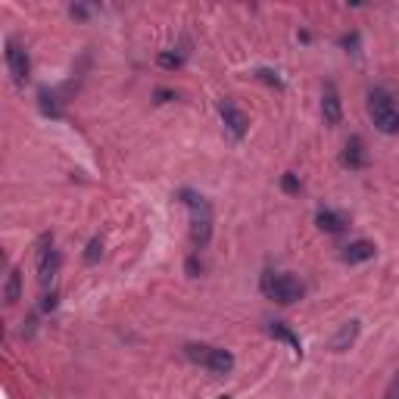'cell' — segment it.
<instances>
[{
    "instance_id": "obj_1",
    "label": "cell",
    "mask_w": 399,
    "mask_h": 399,
    "mask_svg": "<svg viewBox=\"0 0 399 399\" xmlns=\"http://www.w3.org/2000/svg\"><path fill=\"white\" fill-rule=\"evenodd\" d=\"M184 206H188L190 212V243H194V250H206L212 241V222H216V216H212V203L206 200L203 194H197V190H188L184 188L181 194H178Z\"/></svg>"
},
{
    "instance_id": "obj_2",
    "label": "cell",
    "mask_w": 399,
    "mask_h": 399,
    "mask_svg": "<svg viewBox=\"0 0 399 399\" xmlns=\"http://www.w3.org/2000/svg\"><path fill=\"white\" fill-rule=\"evenodd\" d=\"M368 116L381 135H399V110L393 103V94L387 88L368 91Z\"/></svg>"
},
{
    "instance_id": "obj_3",
    "label": "cell",
    "mask_w": 399,
    "mask_h": 399,
    "mask_svg": "<svg viewBox=\"0 0 399 399\" xmlns=\"http://www.w3.org/2000/svg\"><path fill=\"white\" fill-rule=\"evenodd\" d=\"M259 287L278 306H294L296 299H303V284H299L294 275H287V271H265Z\"/></svg>"
},
{
    "instance_id": "obj_4",
    "label": "cell",
    "mask_w": 399,
    "mask_h": 399,
    "mask_svg": "<svg viewBox=\"0 0 399 399\" xmlns=\"http://www.w3.org/2000/svg\"><path fill=\"white\" fill-rule=\"evenodd\" d=\"M184 356L190 359V362L203 365V368H209L212 375L225 377L234 371V352L225 349V347H206V343H188L184 347Z\"/></svg>"
},
{
    "instance_id": "obj_5",
    "label": "cell",
    "mask_w": 399,
    "mask_h": 399,
    "mask_svg": "<svg viewBox=\"0 0 399 399\" xmlns=\"http://www.w3.org/2000/svg\"><path fill=\"white\" fill-rule=\"evenodd\" d=\"M6 69H10L16 84H25L31 75V57L16 38H6Z\"/></svg>"
},
{
    "instance_id": "obj_6",
    "label": "cell",
    "mask_w": 399,
    "mask_h": 399,
    "mask_svg": "<svg viewBox=\"0 0 399 399\" xmlns=\"http://www.w3.org/2000/svg\"><path fill=\"white\" fill-rule=\"evenodd\" d=\"M59 265H63V256L53 247V237L44 234L41 241H38V278H41V284H50L53 278H57Z\"/></svg>"
},
{
    "instance_id": "obj_7",
    "label": "cell",
    "mask_w": 399,
    "mask_h": 399,
    "mask_svg": "<svg viewBox=\"0 0 399 399\" xmlns=\"http://www.w3.org/2000/svg\"><path fill=\"white\" fill-rule=\"evenodd\" d=\"M218 116H222L225 128L231 131V137H237V141H241V137L247 135L250 119H247V112L234 103V100H222V103H218Z\"/></svg>"
},
{
    "instance_id": "obj_8",
    "label": "cell",
    "mask_w": 399,
    "mask_h": 399,
    "mask_svg": "<svg viewBox=\"0 0 399 399\" xmlns=\"http://www.w3.org/2000/svg\"><path fill=\"white\" fill-rule=\"evenodd\" d=\"M340 163L347 165L349 172H362L365 165H368V150H365V141L359 135H352L347 141V147L340 153Z\"/></svg>"
},
{
    "instance_id": "obj_9",
    "label": "cell",
    "mask_w": 399,
    "mask_h": 399,
    "mask_svg": "<svg viewBox=\"0 0 399 399\" xmlns=\"http://www.w3.org/2000/svg\"><path fill=\"white\" fill-rule=\"evenodd\" d=\"M377 256V247L371 241H352L340 250V262L347 265H362V262H371Z\"/></svg>"
},
{
    "instance_id": "obj_10",
    "label": "cell",
    "mask_w": 399,
    "mask_h": 399,
    "mask_svg": "<svg viewBox=\"0 0 399 399\" xmlns=\"http://www.w3.org/2000/svg\"><path fill=\"white\" fill-rule=\"evenodd\" d=\"M322 116L328 125H340L343 119V103H340V94H337L334 82L324 84V94H322Z\"/></svg>"
},
{
    "instance_id": "obj_11",
    "label": "cell",
    "mask_w": 399,
    "mask_h": 399,
    "mask_svg": "<svg viewBox=\"0 0 399 399\" xmlns=\"http://www.w3.org/2000/svg\"><path fill=\"white\" fill-rule=\"evenodd\" d=\"M315 225L324 231V234H340V231H347V225H349V216L347 212H337V209H318L315 212Z\"/></svg>"
},
{
    "instance_id": "obj_12",
    "label": "cell",
    "mask_w": 399,
    "mask_h": 399,
    "mask_svg": "<svg viewBox=\"0 0 399 399\" xmlns=\"http://www.w3.org/2000/svg\"><path fill=\"white\" fill-rule=\"evenodd\" d=\"M265 331H269V337H275V340L287 343V347L294 349L296 356H303V343H299V337L287 328V324H281V322H269V324H265Z\"/></svg>"
},
{
    "instance_id": "obj_13",
    "label": "cell",
    "mask_w": 399,
    "mask_h": 399,
    "mask_svg": "<svg viewBox=\"0 0 399 399\" xmlns=\"http://www.w3.org/2000/svg\"><path fill=\"white\" fill-rule=\"evenodd\" d=\"M356 337H359V322L340 324V331L331 337V349H334V352H347L352 343H356Z\"/></svg>"
},
{
    "instance_id": "obj_14",
    "label": "cell",
    "mask_w": 399,
    "mask_h": 399,
    "mask_svg": "<svg viewBox=\"0 0 399 399\" xmlns=\"http://www.w3.org/2000/svg\"><path fill=\"white\" fill-rule=\"evenodd\" d=\"M3 299L6 303H19L22 299V271L19 269H13L10 275H6V284H3Z\"/></svg>"
},
{
    "instance_id": "obj_15",
    "label": "cell",
    "mask_w": 399,
    "mask_h": 399,
    "mask_svg": "<svg viewBox=\"0 0 399 399\" xmlns=\"http://www.w3.org/2000/svg\"><path fill=\"white\" fill-rule=\"evenodd\" d=\"M184 57H188V50H178V53L163 50V53L156 57V63L163 66V69H181V66H184Z\"/></svg>"
},
{
    "instance_id": "obj_16",
    "label": "cell",
    "mask_w": 399,
    "mask_h": 399,
    "mask_svg": "<svg viewBox=\"0 0 399 399\" xmlns=\"http://www.w3.org/2000/svg\"><path fill=\"white\" fill-rule=\"evenodd\" d=\"M100 256H103V241H100V237H91L88 247H84V262L94 265Z\"/></svg>"
},
{
    "instance_id": "obj_17",
    "label": "cell",
    "mask_w": 399,
    "mask_h": 399,
    "mask_svg": "<svg viewBox=\"0 0 399 399\" xmlns=\"http://www.w3.org/2000/svg\"><path fill=\"white\" fill-rule=\"evenodd\" d=\"M256 78H259V82H265V84H271V88H278V91L284 88L281 75H278L275 69H265V66H262V69H256Z\"/></svg>"
},
{
    "instance_id": "obj_18",
    "label": "cell",
    "mask_w": 399,
    "mask_h": 399,
    "mask_svg": "<svg viewBox=\"0 0 399 399\" xmlns=\"http://www.w3.org/2000/svg\"><path fill=\"white\" fill-rule=\"evenodd\" d=\"M281 188H284V190H287V194H296V190H299V188H303V184H299V178L294 175V172H287V175H284V178H281Z\"/></svg>"
},
{
    "instance_id": "obj_19",
    "label": "cell",
    "mask_w": 399,
    "mask_h": 399,
    "mask_svg": "<svg viewBox=\"0 0 399 399\" xmlns=\"http://www.w3.org/2000/svg\"><path fill=\"white\" fill-rule=\"evenodd\" d=\"M57 306H59V294H57V290H50V294L41 296V312H53Z\"/></svg>"
},
{
    "instance_id": "obj_20",
    "label": "cell",
    "mask_w": 399,
    "mask_h": 399,
    "mask_svg": "<svg viewBox=\"0 0 399 399\" xmlns=\"http://www.w3.org/2000/svg\"><path fill=\"white\" fill-rule=\"evenodd\" d=\"M184 269H188L190 278H200V271H203V262H200V256L194 253V256H188V262H184Z\"/></svg>"
},
{
    "instance_id": "obj_21",
    "label": "cell",
    "mask_w": 399,
    "mask_h": 399,
    "mask_svg": "<svg viewBox=\"0 0 399 399\" xmlns=\"http://www.w3.org/2000/svg\"><path fill=\"white\" fill-rule=\"evenodd\" d=\"M340 47H347L349 53H356V50H359V31H349V35H343V38H340Z\"/></svg>"
},
{
    "instance_id": "obj_22",
    "label": "cell",
    "mask_w": 399,
    "mask_h": 399,
    "mask_svg": "<svg viewBox=\"0 0 399 399\" xmlns=\"http://www.w3.org/2000/svg\"><path fill=\"white\" fill-rule=\"evenodd\" d=\"M384 399H399V371H396L393 381H390V387H387V393H384Z\"/></svg>"
},
{
    "instance_id": "obj_23",
    "label": "cell",
    "mask_w": 399,
    "mask_h": 399,
    "mask_svg": "<svg viewBox=\"0 0 399 399\" xmlns=\"http://www.w3.org/2000/svg\"><path fill=\"white\" fill-rule=\"evenodd\" d=\"M69 13H72V16H75V19H84V16H88V6H69Z\"/></svg>"
},
{
    "instance_id": "obj_24",
    "label": "cell",
    "mask_w": 399,
    "mask_h": 399,
    "mask_svg": "<svg viewBox=\"0 0 399 399\" xmlns=\"http://www.w3.org/2000/svg\"><path fill=\"white\" fill-rule=\"evenodd\" d=\"M172 97H175V94H172V91H159V94H156L159 103H165V100H172Z\"/></svg>"
},
{
    "instance_id": "obj_25",
    "label": "cell",
    "mask_w": 399,
    "mask_h": 399,
    "mask_svg": "<svg viewBox=\"0 0 399 399\" xmlns=\"http://www.w3.org/2000/svg\"><path fill=\"white\" fill-rule=\"evenodd\" d=\"M218 399H231V396H218Z\"/></svg>"
}]
</instances>
